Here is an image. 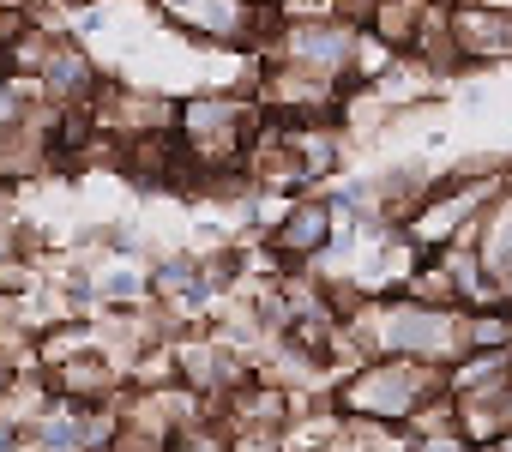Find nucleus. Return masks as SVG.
Wrapping results in <instances>:
<instances>
[{
	"instance_id": "1",
	"label": "nucleus",
	"mask_w": 512,
	"mask_h": 452,
	"mask_svg": "<svg viewBox=\"0 0 512 452\" xmlns=\"http://www.w3.org/2000/svg\"><path fill=\"white\" fill-rule=\"evenodd\" d=\"M446 374L440 368H422V362H368L356 368L344 386H338V410L344 416H368V422H410L422 416L428 404H446Z\"/></svg>"
},
{
	"instance_id": "2",
	"label": "nucleus",
	"mask_w": 512,
	"mask_h": 452,
	"mask_svg": "<svg viewBox=\"0 0 512 452\" xmlns=\"http://www.w3.org/2000/svg\"><path fill=\"white\" fill-rule=\"evenodd\" d=\"M374 344L398 362H422V368H452L464 356V308H440V302H386Z\"/></svg>"
},
{
	"instance_id": "3",
	"label": "nucleus",
	"mask_w": 512,
	"mask_h": 452,
	"mask_svg": "<svg viewBox=\"0 0 512 452\" xmlns=\"http://www.w3.org/2000/svg\"><path fill=\"white\" fill-rule=\"evenodd\" d=\"M356 37L362 31H350L338 19H296L290 37H284V55H290L296 73H314V79H332L338 85L350 73V61H356Z\"/></svg>"
},
{
	"instance_id": "4",
	"label": "nucleus",
	"mask_w": 512,
	"mask_h": 452,
	"mask_svg": "<svg viewBox=\"0 0 512 452\" xmlns=\"http://www.w3.org/2000/svg\"><path fill=\"white\" fill-rule=\"evenodd\" d=\"M163 13L205 43H247L253 25H260L247 0H163Z\"/></svg>"
},
{
	"instance_id": "5",
	"label": "nucleus",
	"mask_w": 512,
	"mask_h": 452,
	"mask_svg": "<svg viewBox=\"0 0 512 452\" xmlns=\"http://www.w3.org/2000/svg\"><path fill=\"white\" fill-rule=\"evenodd\" d=\"M332 242V205L326 199H302L278 230H272V248L284 254V260H314L320 248Z\"/></svg>"
},
{
	"instance_id": "6",
	"label": "nucleus",
	"mask_w": 512,
	"mask_h": 452,
	"mask_svg": "<svg viewBox=\"0 0 512 452\" xmlns=\"http://www.w3.org/2000/svg\"><path fill=\"white\" fill-rule=\"evenodd\" d=\"M37 73H43V91H49L55 103H67V109H79V97H91V91H97V67H91V55H85V49H73V43L49 49Z\"/></svg>"
},
{
	"instance_id": "7",
	"label": "nucleus",
	"mask_w": 512,
	"mask_h": 452,
	"mask_svg": "<svg viewBox=\"0 0 512 452\" xmlns=\"http://www.w3.org/2000/svg\"><path fill=\"white\" fill-rule=\"evenodd\" d=\"M452 43H458V55H476V61L512 55V13H482V7H464V13L452 19Z\"/></svg>"
},
{
	"instance_id": "8",
	"label": "nucleus",
	"mask_w": 512,
	"mask_h": 452,
	"mask_svg": "<svg viewBox=\"0 0 512 452\" xmlns=\"http://www.w3.org/2000/svg\"><path fill=\"white\" fill-rule=\"evenodd\" d=\"M476 266L488 272V290L512 272V199H500V205L482 217V248H476Z\"/></svg>"
},
{
	"instance_id": "9",
	"label": "nucleus",
	"mask_w": 512,
	"mask_h": 452,
	"mask_svg": "<svg viewBox=\"0 0 512 452\" xmlns=\"http://www.w3.org/2000/svg\"><path fill=\"white\" fill-rule=\"evenodd\" d=\"M13 386H19V368H13V362H7V356H0V398H7V392H13Z\"/></svg>"
},
{
	"instance_id": "10",
	"label": "nucleus",
	"mask_w": 512,
	"mask_h": 452,
	"mask_svg": "<svg viewBox=\"0 0 512 452\" xmlns=\"http://www.w3.org/2000/svg\"><path fill=\"white\" fill-rule=\"evenodd\" d=\"M494 296H500V302H506V314H512V272H506V278L494 284Z\"/></svg>"
},
{
	"instance_id": "11",
	"label": "nucleus",
	"mask_w": 512,
	"mask_h": 452,
	"mask_svg": "<svg viewBox=\"0 0 512 452\" xmlns=\"http://www.w3.org/2000/svg\"><path fill=\"white\" fill-rule=\"evenodd\" d=\"M500 422L512 428V380H506V392H500Z\"/></svg>"
},
{
	"instance_id": "12",
	"label": "nucleus",
	"mask_w": 512,
	"mask_h": 452,
	"mask_svg": "<svg viewBox=\"0 0 512 452\" xmlns=\"http://www.w3.org/2000/svg\"><path fill=\"white\" fill-rule=\"evenodd\" d=\"M488 452H512V428H506V434H500V440H494Z\"/></svg>"
},
{
	"instance_id": "13",
	"label": "nucleus",
	"mask_w": 512,
	"mask_h": 452,
	"mask_svg": "<svg viewBox=\"0 0 512 452\" xmlns=\"http://www.w3.org/2000/svg\"><path fill=\"white\" fill-rule=\"evenodd\" d=\"M247 7H253V0H247Z\"/></svg>"
}]
</instances>
